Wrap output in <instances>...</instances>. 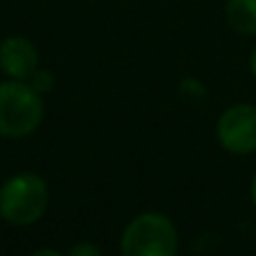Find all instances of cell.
<instances>
[{
    "mask_svg": "<svg viewBox=\"0 0 256 256\" xmlns=\"http://www.w3.org/2000/svg\"><path fill=\"white\" fill-rule=\"evenodd\" d=\"M178 232L162 214H142L122 236V256H176Z\"/></svg>",
    "mask_w": 256,
    "mask_h": 256,
    "instance_id": "cell-1",
    "label": "cell"
},
{
    "mask_svg": "<svg viewBox=\"0 0 256 256\" xmlns=\"http://www.w3.org/2000/svg\"><path fill=\"white\" fill-rule=\"evenodd\" d=\"M43 120V104L32 86L20 81L0 84V135L25 137Z\"/></svg>",
    "mask_w": 256,
    "mask_h": 256,
    "instance_id": "cell-2",
    "label": "cell"
},
{
    "mask_svg": "<svg viewBox=\"0 0 256 256\" xmlns=\"http://www.w3.org/2000/svg\"><path fill=\"white\" fill-rule=\"evenodd\" d=\"M48 184L34 173H20L0 189V216L12 225H30L48 207Z\"/></svg>",
    "mask_w": 256,
    "mask_h": 256,
    "instance_id": "cell-3",
    "label": "cell"
},
{
    "mask_svg": "<svg viewBox=\"0 0 256 256\" xmlns=\"http://www.w3.org/2000/svg\"><path fill=\"white\" fill-rule=\"evenodd\" d=\"M220 146L232 155H250L256 150V106L236 104L227 108L216 124Z\"/></svg>",
    "mask_w": 256,
    "mask_h": 256,
    "instance_id": "cell-4",
    "label": "cell"
},
{
    "mask_svg": "<svg viewBox=\"0 0 256 256\" xmlns=\"http://www.w3.org/2000/svg\"><path fill=\"white\" fill-rule=\"evenodd\" d=\"M38 66V54L32 40L22 36H9L0 43V68L12 79H30Z\"/></svg>",
    "mask_w": 256,
    "mask_h": 256,
    "instance_id": "cell-5",
    "label": "cell"
},
{
    "mask_svg": "<svg viewBox=\"0 0 256 256\" xmlns=\"http://www.w3.org/2000/svg\"><path fill=\"white\" fill-rule=\"evenodd\" d=\"M227 25L240 36L256 34V0H227L225 2Z\"/></svg>",
    "mask_w": 256,
    "mask_h": 256,
    "instance_id": "cell-6",
    "label": "cell"
},
{
    "mask_svg": "<svg viewBox=\"0 0 256 256\" xmlns=\"http://www.w3.org/2000/svg\"><path fill=\"white\" fill-rule=\"evenodd\" d=\"M30 79H32V88H34L36 92H45V90H50L52 88V84H54V79H52L50 72H38L36 70Z\"/></svg>",
    "mask_w": 256,
    "mask_h": 256,
    "instance_id": "cell-7",
    "label": "cell"
},
{
    "mask_svg": "<svg viewBox=\"0 0 256 256\" xmlns=\"http://www.w3.org/2000/svg\"><path fill=\"white\" fill-rule=\"evenodd\" d=\"M70 256H102V254H99L97 245H92V243H79V245H74V248H72Z\"/></svg>",
    "mask_w": 256,
    "mask_h": 256,
    "instance_id": "cell-8",
    "label": "cell"
},
{
    "mask_svg": "<svg viewBox=\"0 0 256 256\" xmlns=\"http://www.w3.org/2000/svg\"><path fill=\"white\" fill-rule=\"evenodd\" d=\"M250 70H252V76L256 79V48L252 50V56H250Z\"/></svg>",
    "mask_w": 256,
    "mask_h": 256,
    "instance_id": "cell-9",
    "label": "cell"
},
{
    "mask_svg": "<svg viewBox=\"0 0 256 256\" xmlns=\"http://www.w3.org/2000/svg\"><path fill=\"white\" fill-rule=\"evenodd\" d=\"M32 256H61V254L54 252V250H38V252H34Z\"/></svg>",
    "mask_w": 256,
    "mask_h": 256,
    "instance_id": "cell-10",
    "label": "cell"
},
{
    "mask_svg": "<svg viewBox=\"0 0 256 256\" xmlns=\"http://www.w3.org/2000/svg\"><path fill=\"white\" fill-rule=\"evenodd\" d=\"M252 200H254V204H256V176H254V180H252Z\"/></svg>",
    "mask_w": 256,
    "mask_h": 256,
    "instance_id": "cell-11",
    "label": "cell"
}]
</instances>
